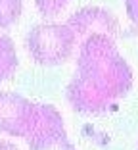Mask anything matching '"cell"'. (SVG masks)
Listing matches in <instances>:
<instances>
[{
	"mask_svg": "<svg viewBox=\"0 0 138 150\" xmlns=\"http://www.w3.org/2000/svg\"><path fill=\"white\" fill-rule=\"evenodd\" d=\"M132 87V69L119 54L115 39L92 35L79 44L75 77L67 85V102L79 114H104Z\"/></svg>",
	"mask_w": 138,
	"mask_h": 150,
	"instance_id": "1",
	"label": "cell"
},
{
	"mask_svg": "<svg viewBox=\"0 0 138 150\" xmlns=\"http://www.w3.org/2000/svg\"><path fill=\"white\" fill-rule=\"evenodd\" d=\"M77 39L67 23H40L25 37V50L39 66H62L75 52Z\"/></svg>",
	"mask_w": 138,
	"mask_h": 150,
	"instance_id": "2",
	"label": "cell"
},
{
	"mask_svg": "<svg viewBox=\"0 0 138 150\" xmlns=\"http://www.w3.org/2000/svg\"><path fill=\"white\" fill-rule=\"evenodd\" d=\"M39 112L40 104L27 100L18 93L0 91V133L27 141L35 131Z\"/></svg>",
	"mask_w": 138,
	"mask_h": 150,
	"instance_id": "3",
	"label": "cell"
},
{
	"mask_svg": "<svg viewBox=\"0 0 138 150\" xmlns=\"http://www.w3.org/2000/svg\"><path fill=\"white\" fill-rule=\"evenodd\" d=\"M27 144L29 150H75L67 137L62 114L52 104H40L39 121Z\"/></svg>",
	"mask_w": 138,
	"mask_h": 150,
	"instance_id": "4",
	"label": "cell"
},
{
	"mask_svg": "<svg viewBox=\"0 0 138 150\" xmlns=\"http://www.w3.org/2000/svg\"><path fill=\"white\" fill-rule=\"evenodd\" d=\"M67 25L71 27L77 44L85 42L92 35H107L115 39L119 33V21L109 10L100 6H86L81 8L67 19Z\"/></svg>",
	"mask_w": 138,
	"mask_h": 150,
	"instance_id": "5",
	"label": "cell"
},
{
	"mask_svg": "<svg viewBox=\"0 0 138 150\" xmlns=\"http://www.w3.org/2000/svg\"><path fill=\"white\" fill-rule=\"evenodd\" d=\"M15 69H18L15 44L8 35H0V81L12 79Z\"/></svg>",
	"mask_w": 138,
	"mask_h": 150,
	"instance_id": "6",
	"label": "cell"
},
{
	"mask_svg": "<svg viewBox=\"0 0 138 150\" xmlns=\"http://www.w3.org/2000/svg\"><path fill=\"white\" fill-rule=\"evenodd\" d=\"M23 0H0V29H10L19 21Z\"/></svg>",
	"mask_w": 138,
	"mask_h": 150,
	"instance_id": "7",
	"label": "cell"
},
{
	"mask_svg": "<svg viewBox=\"0 0 138 150\" xmlns=\"http://www.w3.org/2000/svg\"><path fill=\"white\" fill-rule=\"evenodd\" d=\"M69 2H71V0H35L39 12L42 13V16H46V18H54V16L62 13L63 10L67 8Z\"/></svg>",
	"mask_w": 138,
	"mask_h": 150,
	"instance_id": "8",
	"label": "cell"
},
{
	"mask_svg": "<svg viewBox=\"0 0 138 150\" xmlns=\"http://www.w3.org/2000/svg\"><path fill=\"white\" fill-rule=\"evenodd\" d=\"M125 6H127L129 19L132 21V25L136 27V31H138V0H125Z\"/></svg>",
	"mask_w": 138,
	"mask_h": 150,
	"instance_id": "9",
	"label": "cell"
},
{
	"mask_svg": "<svg viewBox=\"0 0 138 150\" xmlns=\"http://www.w3.org/2000/svg\"><path fill=\"white\" fill-rule=\"evenodd\" d=\"M0 150H19L18 146L13 144L10 141H4V139H0Z\"/></svg>",
	"mask_w": 138,
	"mask_h": 150,
	"instance_id": "10",
	"label": "cell"
}]
</instances>
